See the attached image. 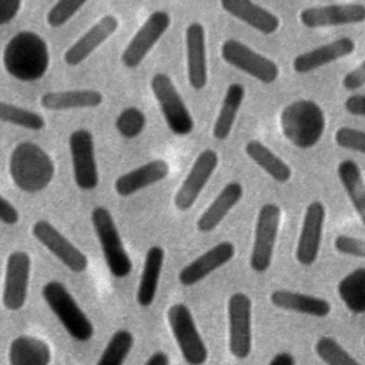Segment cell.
<instances>
[{"label":"cell","instance_id":"cell-23","mask_svg":"<svg viewBox=\"0 0 365 365\" xmlns=\"http://www.w3.org/2000/svg\"><path fill=\"white\" fill-rule=\"evenodd\" d=\"M244 188L240 182L231 181L222 187V190L217 194L212 202L201 212L197 218L195 227L200 232H211L214 231L227 214L240 202L242 198Z\"/></svg>","mask_w":365,"mask_h":365},{"label":"cell","instance_id":"cell-13","mask_svg":"<svg viewBox=\"0 0 365 365\" xmlns=\"http://www.w3.org/2000/svg\"><path fill=\"white\" fill-rule=\"evenodd\" d=\"M31 235L71 272L81 274L87 269V255L70 240H67L51 222L37 220L31 225Z\"/></svg>","mask_w":365,"mask_h":365},{"label":"cell","instance_id":"cell-17","mask_svg":"<svg viewBox=\"0 0 365 365\" xmlns=\"http://www.w3.org/2000/svg\"><path fill=\"white\" fill-rule=\"evenodd\" d=\"M299 21L308 29L358 24L365 21V6L349 3L308 7L299 13Z\"/></svg>","mask_w":365,"mask_h":365},{"label":"cell","instance_id":"cell-2","mask_svg":"<svg viewBox=\"0 0 365 365\" xmlns=\"http://www.w3.org/2000/svg\"><path fill=\"white\" fill-rule=\"evenodd\" d=\"M9 174L23 192L37 194L53 181L56 165L51 155L37 143L21 141L10 153Z\"/></svg>","mask_w":365,"mask_h":365},{"label":"cell","instance_id":"cell-43","mask_svg":"<svg viewBox=\"0 0 365 365\" xmlns=\"http://www.w3.org/2000/svg\"><path fill=\"white\" fill-rule=\"evenodd\" d=\"M345 110L358 117H365V94H352L344 103Z\"/></svg>","mask_w":365,"mask_h":365},{"label":"cell","instance_id":"cell-28","mask_svg":"<svg viewBox=\"0 0 365 365\" xmlns=\"http://www.w3.org/2000/svg\"><path fill=\"white\" fill-rule=\"evenodd\" d=\"M51 349L48 344L31 335H19L9 346L10 365H50Z\"/></svg>","mask_w":365,"mask_h":365},{"label":"cell","instance_id":"cell-40","mask_svg":"<svg viewBox=\"0 0 365 365\" xmlns=\"http://www.w3.org/2000/svg\"><path fill=\"white\" fill-rule=\"evenodd\" d=\"M342 84L349 91H355L365 86V60L344 76Z\"/></svg>","mask_w":365,"mask_h":365},{"label":"cell","instance_id":"cell-1","mask_svg":"<svg viewBox=\"0 0 365 365\" xmlns=\"http://www.w3.org/2000/svg\"><path fill=\"white\" fill-rule=\"evenodd\" d=\"M1 61L10 77L23 83H33L47 73L50 48L47 41L36 31L21 30L6 43Z\"/></svg>","mask_w":365,"mask_h":365},{"label":"cell","instance_id":"cell-20","mask_svg":"<svg viewBox=\"0 0 365 365\" xmlns=\"http://www.w3.org/2000/svg\"><path fill=\"white\" fill-rule=\"evenodd\" d=\"M234 255L235 245L231 241H221L182 267L178 272V282L184 287H192L228 264Z\"/></svg>","mask_w":365,"mask_h":365},{"label":"cell","instance_id":"cell-27","mask_svg":"<svg viewBox=\"0 0 365 365\" xmlns=\"http://www.w3.org/2000/svg\"><path fill=\"white\" fill-rule=\"evenodd\" d=\"M164 259H165V251L161 245H153L147 250L143 271H141L137 292H135L137 304L143 308L151 307L155 299L161 271L164 267Z\"/></svg>","mask_w":365,"mask_h":365},{"label":"cell","instance_id":"cell-26","mask_svg":"<svg viewBox=\"0 0 365 365\" xmlns=\"http://www.w3.org/2000/svg\"><path fill=\"white\" fill-rule=\"evenodd\" d=\"M269 301L274 307L302 315L325 318L331 314V304L319 297L295 292L289 289H275L269 294Z\"/></svg>","mask_w":365,"mask_h":365},{"label":"cell","instance_id":"cell-5","mask_svg":"<svg viewBox=\"0 0 365 365\" xmlns=\"http://www.w3.org/2000/svg\"><path fill=\"white\" fill-rule=\"evenodd\" d=\"M91 224L110 274L115 278H125L133 269V262L124 248L111 212L106 207H94L91 211Z\"/></svg>","mask_w":365,"mask_h":365},{"label":"cell","instance_id":"cell-11","mask_svg":"<svg viewBox=\"0 0 365 365\" xmlns=\"http://www.w3.org/2000/svg\"><path fill=\"white\" fill-rule=\"evenodd\" d=\"M221 57L227 64L264 84L274 83L279 76L277 63L235 38H228L221 44Z\"/></svg>","mask_w":365,"mask_h":365},{"label":"cell","instance_id":"cell-7","mask_svg":"<svg viewBox=\"0 0 365 365\" xmlns=\"http://www.w3.org/2000/svg\"><path fill=\"white\" fill-rule=\"evenodd\" d=\"M167 321L184 361L188 365L205 364L208 349L190 308L182 302L173 304L167 311Z\"/></svg>","mask_w":365,"mask_h":365},{"label":"cell","instance_id":"cell-34","mask_svg":"<svg viewBox=\"0 0 365 365\" xmlns=\"http://www.w3.org/2000/svg\"><path fill=\"white\" fill-rule=\"evenodd\" d=\"M134 345V335L127 329L115 331L103 349L96 365H124Z\"/></svg>","mask_w":365,"mask_h":365},{"label":"cell","instance_id":"cell-44","mask_svg":"<svg viewBox=\"0 0 365 365\" xmlns=\"http://www.w3.org/2000/svg\"><path fill=\"white\" fill-rule=\"evenodd\" d=\"M268 365H295V356L289 352H278L272 356Z\"/></svg>","mask_w":365,"mask_h":365},{"label":"cell","instance_id":"cell-3","mask_svg":"<svg viewBox=\"0 0 365 365\" xmlns=\"http://www.w3.org/2000/svg\"><path fill=\"white\" fill-rule=\"evenodd\" d=\"M279 125L284 137L297 148L308 150L315 147L327 125L325 113L314 100H295L289 103L279 115Z\"/></svg>","mask_w":365,"mask_h":365},{"label":"cell","instance_id":"cell-14","mask_svg":"<svg viewBox=\"0 0 365 365\" xmlns=\"http://www.w3.org/2000/svg\"><path fill=\"white\" fill-rule=\"evenodd\" d=\"M31 258L24 251H13L6 259L1 304L7 311H20L29 292Z\"/></svg>","mask_w":365,"mask_h":365},{"label":"cell","instance_id":"cell-42","mask_svg":"<svg viewBox=\"0 0 365 365\" xmlns=\"http://www.w3.org/2000/svg\"><path fill=\"white\" fill-rule=\"evenodd\" d=\"M19 210L0 194V222L6 225H16L19 222Z\"/></svg>","mask_w":365,"mask_h":365},{"label":"cell","instance_id":"cell-19","mask_svg":"<svg viewBox=\"0 0 365 365\" xmlns=\"http://www.w3.org/2000/svg\"><path fill=\"white\" fill-rule=\"evenodd\" d=\"M185 60L191 88L195 91L205 88L208 83L205 29L198 21L190 23L185 29Z\"/></svg>","mask_w":365,"mask_h":365},{"label":"cell","instance_id":"cell-16","mask_svg":"<svg viewBox=\"0 0 365 365\" xmlns=\"http://www.w3.org/2000/svg\"><path fill=\"white\" fill-rule=\"evenodd\" d=\"M325 215V205L321 201H312L305 208L301 232L295 250V258L304 267L312 265L318 258Z\"/></svg>","mask_w":365,"mask_h":365},{"label":"cell","instance_id":"cell-9","mask_svg":"<svg viewBox=\"0 0 365 365\" xmlns=\"http://www.w3.org/2000/svg\"><path fill=\"white\" fill-rule=\"evenodd\" d=\"M228 348L234 358L247 359L252 349V302L244 292H234L227 304Z\"/></svg>","mask_w":365,"mask_h":365},{"label":"cell","instance_id":"cell-32","mask_svg":"<svg viewBox=\"0 0 365 365\" xmlns=\"http://www.w3.org/2000/svg\"><path fill=\"white\" fill-rule=\"evenodd\" d=\"M339 299L352 314H365V267L348 272L336 285Z\"/></svg>","mask_w":365,"mask_h":365},{"label":"cell","instance_id":"cell-29","mask_svg":"<svg viewBox=\"0 0 365 365\" xmlns=\"http://www.w3.org/2000/svg\"><path fill=\"white\" fill-rule=\"evenodd\" d=\"M245 97V88L241 83H231L222 98L218 115L212 125V137L217 140H227L232 131L237 114Z\"/></svg>","mask_w":365,"mask_h":365},{"label":"cell","instance_id":"cell-18","mask_svg":"<svg viewBox=\"0 0 365 365\" xmlns=\"http://www.w3.org/2000/svg\"><path fill=\"white\" fill-rule=\"evenodd\" d=\"M118 26L120 21L114 14L103 16L64 51V63L70 67L80 66L117 31Z\"/></svg>","mask_w":365,"mask_h":365},{"label":"cell","instance_id":"cell-41","mask_svg":"<svg viewBox=\"0 0 365 365\" xmlns=\"http://www.w3.org/2000/svg\"><path fill=\"white\" fill-rule=\"evenodd\" d=\"M21 6L23 3L20 0H0V26L13 21L17 17Z\"/></svg>","mask_w":365,"mask_h":365},{"label":"cell","instance_id":"cell-33","mask_svg":"<svg viewBox=\"0 0 365 365\" xmlns=\"http://www.w3.org/2000/svg\"><path fill=\"white\" fill-rule=\"evenodd\" d=\"M0 121L30 131H40L46 127V120L41 114L3 100H0Z\"/></svg>","mask_w":365,"mask_h":365},{"label":"cell","instance_id":"cell-37","mask_svg":"<svg viewBox=\"0 0 365 365\" xmlns=\"http://www.w3.org/2000/svg\"><path fill=\"white\" fill-rule=\"evenodd\" d=\"M86 4V0H60L54 3L47 14H46V23L50 27H61L66 24L83 6Z\"/></svg>","mask_w":365,"mask_h":365},{"label":"cell","instance_id":"cell-15","mask_svg":"<svg viewBox=\"0 0 365 365\" xmlns=\"http://www.w3.org/2000/svg\"><path fill=\"white\" fill-rule=\"evenodd\" d=\"M218 154L212 148L202 150L174 195V205L180 211L190 210L218 167Z\"/></svg>","mask_w":365,"mask_h":365},{"label":"cell","instance_id":"cell-6","mask_svg":"<svg viewBox=\"0 0 365 365\" xmlns=\"http://www.w3.org/2000/svg\"><path fill=\"white\" fill-rule=\"evenodd\" d=\"M150 88L170 131L180 137L191 134L195 125L194 118L171 77L165 73H155L150 80Z\"/></svg>","mask_w":365,"mask_h":365},{"label":"cell","instance_id":"cell-12","mask_svg":"<svg viewBox=\"0 0 365 365\" xmlns=\"http://www.w3.org/2000/svg\"><path fill=\"white\" fill-rule=\"evenodd\" d=\"M171 26V16L164 10L153 11L140 26L121 53L125 68H137Z\"/></svg>","mask_w":365,"mask_h":365},{"label":"cell","instance_id":"cell-4","mask_svg":"<svg viewBox=\"0 0 365 365\" xmlns=\"http://www.w3.org/2000/svg\"><path fill=\"white\" fill-rule=\"evenodd\" d=\"M41 295L50 311L73 339L87 342L94 336L93 322L63 282L48 281L43 285Z\"/></svg>","mask_w":365,"mask_h":365},{"label":"cell","instance_id":"cell-25","mask_svg":"<svg viewBox=\"0 0 365 365\" xmlns=\"http://www.w3.org/2000/svg\"><path fill=\"white\" fill-rule=\"evenodd\" d=\"M103 101L104 96L93 88L47 91L40 97V106L48 111L96 108L101 106Z\"/></svg>","mask_w":365,"mask_h":365},{"label":"cell","instance_id":"cell-10","mask_svg":"<svg viewBox=\"0 0 365 365\" xmlns=\"http://www.w3.org/2000/svg\"><path fill=\"white\" fill-rule=\"evenodd\" d=\"M73 177L83 191H93L98 185V168L96 160L94 135L87 128H77L68 135Z\"/></svg>","mask_w":365,"mask_h":365},{"label":"cell","instance_id":"cell-39","mask_svg":"<svg viewBox=\"0 0 365 365\" xmlns=\"http://www.w3.org/2000/svg\"><path fill=\"white\" fill-rule=\"evenodd\" d=\"M334 247L339 254L365 258V240H362V238L341 234L335 238Z\"/></svg>","mask_w":365,"mask_h":365},{"label":"cell","instance_id":"cell-31","mask_svg":"<svg viewBox=\"0 0 365 365\" xmlns=\"http://www.w3.org/2000/svg\"><path fill=\"white\" fill-rule=\"evenodd\" d=\"M245 154L275 181L287 182L291 180V167L261 141L250 140L245 144Z\"/></svg>","mask_w":365,"mask_h":365},{"label":"cell","instance_id":"cell-22","mask_svg":"<svg viewBox=\"0 0 365 365\" xmlns=\"http://www.w3.org/2000/svg\"><path fill=\"white\" fill-rule=\"evenodd\" d=\"M355 50V41L351 37H341L327 44H321L312 50L298 54L292 60V68L295 73L305 74L318 70L329 63L341 60Z\"/></svg>","mask_w":365,"mask_h":365},{"label":"cell","instance_id":"cell-24","mask_svg":"<svg viewBox=\"0 0 365 365\" xmlns=\"http://www.w3.org/2000/svg\"><path fill=\"white\" fill-rule=\"evenodd\" d=\"M221 7L232 17L262 34H272L279 27V17L250 0H222Z\"/></svg>","mask_w":365,"mask_h":365},{"label":"cell","instance_id":"cell-8","mask_svg":"<svg viewBox=\"0 0 365 365\" xmlns=\"http://www.w3.org/2000/svg\"><path fill=\"white\" fill-rule=\"evenodd\" d=\"M281 215V207L274 202L264 204L258 211L250 255V267L258 274L265 272L271 267Z\"/></svg>","mask_w":365,"mask_h":365},{"label":"cell","instance_id":"cell-35","mask_svg":"<svg viewBox=\"0 0 365 365\" xmlns=\"http://www.w3.org/2000/svg\"><path fill=\"white\" fill-rule=\"evenodd\" d=\"M314 349L327 365H362L332 336L318 338Z\"/></svg>","mask_w":365,"mask_h":365},{"label":"cell","instance_id":"cell-45","mask_svg":"<svg viewBox=\"0 0 365 365\" xmlns=\"http://www.w3.org/2000/svg\"><path fill=\"white\" fill-rule=\"evenodd\" d=\"M144 365H170V358L165 352L157 351L145 361Z\"/></svg>","mask_w":365,"mask_h":365},{"label":"cell","instance_id":"cell-38","mask_svg":"<svg viewBox=\"0 0 365 365\" xmlns=\"http://www.w3.org/2000/svg\"><path fill=\"white\" fill-rule=\"evenodd\" d=\"M334 138L341 148L365 154V131L352 127H339Z\"/></svg>","mask_w":365,"mask_h":365},{"label":"cell","instance_id":"cell-36","mask_svg":"<svg viewBox=\"0 0 365 365\" xmlns=\"http://www.w3.org/2000/svg\"><path fill=\"white\" fill-rule=\"evenodd\" d=\"M147 124L145 114L138 107H127L124 108L115 118V130L124 138H135L138 137Z\"/></svg>","mask_w":365,"mask_h":365},{"label":"cell","instance_id":"cell-30","mask_svg":"<svg viewBox=\"0 0 365 365\" xmlns=\"http://www.w3.org/2000/svg\"><path fill=\"white\" fill-rule=\"evenodd\" d=\"M338 178L362 224L365 225V181L354 160H344L336 167Z\"/></svg>","mask_w":365,"mask_h":365},{"label":"cell","instance_id":"cell-21","mask_svg":"<svg viewBox=\"0 0 365 365\" xmlns=\"http://www.w3.org/2000/svg\"><path fill=\"white\" fill-rule=\"evenodd\" d=\"M168 173L170 165L167 161L161 158L151 160L117 177L114 181V191L118 197H131L138 191L163 181L167 178Z\"/></svg>","mask_w":365,"mask_h":365},{"label":"cell","instance_id":"cell-46","mask_svg":"<svg viewBox=\"0 0 365 365\" xmlns=\"http://www.w3.org/2000/svg\"><path fill=\"white\" fill-rule=\"evenodd\" d=\"M364 346H365V338H364Z\"/></svg>","mask_w":365,"mask_h":365}]
</instances>
